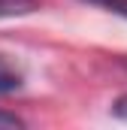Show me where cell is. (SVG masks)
<instances>
[{
	"label": "cell",
	"mask_w": 127,
	"mask_h": 130,
	"mask_svg": "<svg viewBox=\"0 0 127 130\" xmlns=\"http://www.w3.org/2000/svg\"><path fill=\"white\" fill-rule=\"evenodd\" d=\"M21 85H24L21 73H18L15 67H12L3 55H0V94H15Z\"/></svg>",
	"instance_id": "1"
},
{
	"label": "cell",
	"mask_w": 127,
	"mask_h": 130,
	"mask_svg": "<svg viewBox=\"0 0 127 130\" xmlns=\"http://www.w3.org/2000/svg\"><path fill=\"white\" fill-rule=\"evenodd\" d=\"M39 9V0H0V18H18Z\"/></svg>",
	"instance_id": "2"
},
{
	"label": "cell",
	"mask_w": 127,
	"mask_h": 130,
	"mask_svg": "<svg viewBox=\"0 0 127 130\" xmlns=\"http://www.w3.org/2000/svg\"><path fill=\"white\" fill-rule=\"evenodd\" d=\"M85 3H94V6H100V9L112 12V15L127 18V0H85Z\"/></svg>",
	"instance_id": "3"
},
{
	"label": "cell",
	"mask_w": 127,
	"mask_h": 130,
	"mask_svg": "<svg viewBox=\"0 0 127 130\" xmlns=\"http://www.w3.org/2000/svg\"><path fill=\"white\" fill-rule=\"evenodd\" d=\"M0 127H27V121H24L21 115H15V112L0 109Z\"/></svg>",
	"instance_id": "4"
},
{
	"label": "cell",
	"mask_w": 127,
	"mask_h": 130,
	"mask_svg": "<svg viewBox=\"0 0 127 130\" xmlns=\"http://www.w3.org/2000/svg\"><path fill=\"white\" fill-rule=\"evenodd\" d=\"M112 115H115V118H124V121H127V94H124V97H118L115 103H112Z\"/></svg>",
	"instance_id": "5"
}]
</instances>
